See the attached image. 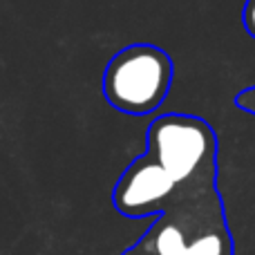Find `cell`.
Listing matches in <instances>:
<instances>
[{"label": "cell", "instance_id": "cell-1", "mask_svg": "<svg viewBox=\"0 0 255 255\" xmlns=\"http://www.w3.org/2000/svg\"><path fill=\"white\" fill-rule=\"evenodd\" d=\"M235 244L220 190L184 197L157 217L124 255H233Z\"/></svg>", "mask_w": 255, "mask_h": 255}, {"label": "cell", "instance_id": "cell-2", "mask_svg": "<svg viewBox=\"0 0 255 255\" xmlns=\"http://www.w3.org/2000/svg\"><path fill=\"white\" fill-rule=\"evenodd\" d=\"M184 195L217 188V136L199 117L163 115L150 124L148 152Z\"/></svg>", "mask_w": 255, "mask_h": 255}, {"label": "cell", "instance_id": "cell-3", "mask_svg": "<svg viewBox=\"0 0 255 255\" xmlns=\"http://www.w3.org/2000/svg\"><path fill=\"white\" fill-rule=\"evenodd\" d=\"M172 81L168 54L152 45H132L110 61L103 76L108 101L128 115H148L166 99Z\"/></svg>", "mask_w": 255, "mask_h": 255}, {"label": "cell", "instance_id": "cell-4", "mask_svg": "<svg viewBox=\"0 0 255 255\" xmlns=\"http://www.w3.org/2000/svg\"><path fill=\"white\" fill-rule=\"evenodd\" d=\"M193 195H184L172 177L150 154L134 159L121 175L115 188V208L126 217L154 215L172 206L175 202Z\"/></svg>", "mask_w": 255, "mask_h": 255}, {"label": "cell", "instance_id": "cell-5", "mask_svg": "<svg viewBox=\"0 0 255 255\" xmlns=\"http://www.w3.org/2000/svg\"><path fill=\"white\" fill-rule=\"evenodd\" d=\"M242 22H244V29L249 31V36L255 38V0H247L242 11Z\"/></svg>", "mask_w": 255, "mask_h": 255}, {"label": "cell", "instance_id": "cell-6", "mask_svg": "<svg viewBox=\"0 0 255 255\" xmlns=\"http://www.w3.org/2000/svg\"><path fill=\"white\" fill-rule=\"evenodd\" d=\"M235 103H238L242 110L255 115V85L253 88H249V90H244V92H240L238 99H235Z\"/></svg>", "mask_w": 255, "mask_h": 255}]
</instances>
